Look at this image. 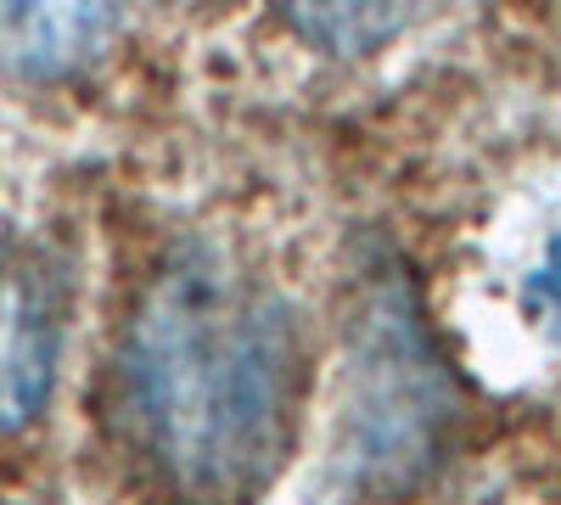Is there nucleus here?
<instances>
[{"instance_id":"obj_3","label":"nucleus","mask_w":561,"mask_h":505,"mask_svg":"<svg viewBox=\"0 0 561 505\" xmlns=\"http://www.w3.org/2000/svg\"><path fill=\"white\" fill-rule=\"evenodd\" d=\"M62 298L45 259L0 231V433L28 427L57 382Z\"/></svg>"},{"instance_id":"obj_1","label":"nucleus","mask_w":561,"mask_h":505,"mask_svg":"<svg viewBox=\"0 0 561 505\" xmlns=\"http://www.w3.org/2000/svg\"><path fill=\"white\" fill-rule=\"evenodd\" d=\"M124 410L158 478L192 505L275 483L298 438L304 326L270 282L208 242L163 259L124 332Z\"/></svg>"},{"instance_id":"obj_6","label":"nucleus","mask_w":561,"mask_h":505,"mask_svg":"<svg viewBox=\"0 0 561 505\" xmlns=\"http://www.w3.org/2000/svg\"><path fill=\"white\" fill-rule=\"evenodd\" d=\"M523 303L539 309V314H550V332L561 337V237L545 248V264L523 282Z\"/></svg>"},{"instance_id":"obj_5","label":"nucleus","mask_w":561,"mask_h":505,"mask_svg":"<svg viewBox=\"0 0 561 505\" xmlns=\"http://www.w3.org/2000/svg\"><path fill=\"white\" fill-rule=\"evenodd\" d=\"M410 18H415V12H404V7H293V12H287V23H293L309 45L332 51V57H359V51H370V45L393 39Z\"/></svg>"},{"instance_id":"obj_2","label":"nucleus","mask_w":561,"mask_h":505,"mask_svg":"<svg viewBox=\"0 0 561 505\" xmlns=\"http://www.w3.org/2000/svg\"><path fill=\"white\" fill-rule=\"evenodd\" d=\"M359 461L377 467L382 483H399L427 467V438L438 422V359L415 332V314L393 298L370 309L359 343Z\"/></svg>"},{"instance_id":"obj_4","label":"nucleus","mask_w":561,"mask_h":505,"mask_svg":"<svg viewBox=\"0 0 561 505\" xmlns=\"http://www.w3.org/2000/svg\"><path fill=\"white\" fill-rule=\"evenodd\" d=\"M118 34L107 7H18L0 18V45L23 73H68Z\"/></svg>"}]
</instances>
